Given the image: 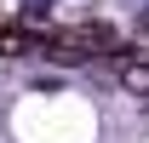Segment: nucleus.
Listing matches in <instances>:
<instances>
[{"instance_id": "1", "label": "nucleus", "mask_w": 149, "mask_h": 143, "mask_svg": "<svg viewBox=\"0 0 149 143\" xmlns=\"http://www.w3.org/2000/svg\"><path fill=\"white\" fill-rule=\"evenodd\" d=\"M120 80H126L132 92H149V69H143V63H132V69H120Z\"/></svg>"}]
</instances>
